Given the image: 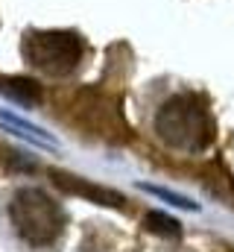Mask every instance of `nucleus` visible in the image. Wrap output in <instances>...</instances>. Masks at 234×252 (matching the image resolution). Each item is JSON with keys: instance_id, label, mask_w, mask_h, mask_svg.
I'll return each instance as SVG.
<instances>
[{"instance_id": "f257e3e1", "label": "nucleus", "mask_w": 234, "mask_h": 252, "mask_svg": "<svg viewBox=\"0 0 234 252\" xmlns=\"http://www.w3.org/2000/svg\"><path fill=\"white\" fill-rule=\"evenodd\" d=\"M155 132L170 147L187 150V153L205 150L214 138V126H211L205 106L187 94H178L161 106V112L155 118Z\"/></svg>"}, {"instance_id": "f03ea898", "label": "nucleus", "mask_w": 234, "mask_h": 252, "mask_svg": "<svg viewBox=\"0 0 234 252\" xmlns=\"http://www.w3.org/2000/svg\"><path fill=\"white\" fill-rule=\"evenodd\" d=\"M9 217L15 232L29 247H47L53 244L64 229V211L53 196L41 188H21L15 190L9 202Z\"/></svg>"}, {"instance_id": "7ed1b4c3", "label": "nucleus", "mask_w": 234, "mask_h": 252, "mask_svg": "<svg viewBox=\"0 0 234 252\" xmlns=\"http://www.w3.org/2000/svg\"><path fill=\"white\" fill-rule=\"evenodd\" d=\"M85 44L70 30H44L27 32L24 38V59L47 76H64L82 62Z\"/></svg>"}, {"instance_id": "20e7f679", "label": "nucleus", "mask_w": 234, "mask_h": 252, "mask_svg": "<svg viewBox=\"0 0 234 252\" xmlns=\"http://www.w3.org/2000/svg\"><path fill=\"white\" fill-rule=\"evenodd\" d=\"M53 179H56L58 188L70 190V193H79V196H88V199H94V202H100V205H123V196L115 193V190H106V188H97V185H88V182H82L79 176H67V173H53Z\"/></svg>"}, {"instance_id": "39448f33", "label": "nucleus", "mask_w": 234, "mask_h": 252, "mask_svg": "<svg viewBox=\"0 0 234 252\" xmlns=\"http://www.w3.org/2000/svg\"><path fill=\"white\" fill-rule=\"evenodd\" d=\"M0 91L9 100L21 103V106H38L41 97H44L41 85L35 79H29V76H6V79H0Z\"/></svg>"}, {"instance_id": "423d86ee", "label": "nucleus", "mask_w": 234, "mask_h": 252, "mask_svg": "<svg viewBox=\"0 0 234 252\" xmlns=\"http://www.w3.org/2000/svg\"><path fill=\"white\" fill-rule=\"evenodd\" d=\"M144 226H146L152 235H158V238H178V235H181V226L176 223L173 217L161 214V211H149V214L144 217Z\"/></svg>"}, {"instance_id": "0eeeda50", "label": "nucleus", "mask_w": 234, "mask_h": 252, "mask_svg": "<svg viewBox=\"0 0 234 252\" xmlns=\"http://www.w3.org/2000/svg\"><path fill=\"white\" fill-rule=\"evenodd\" d=\"M144 190H149V193H155V196H164V199H170L173 205H178V208H199L196 202H190V199H184V196H178V193H173V190H164V188H152V185H146Z\"/></svg>"}]
</instances>
